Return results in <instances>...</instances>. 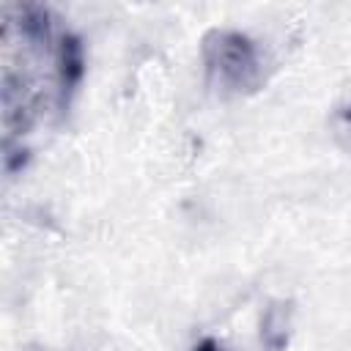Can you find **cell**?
Returning a JSON list of instances; mask_svg holds the SVG:
<instances>
[{
    "instance_id": "6da1fadb",
    "label": "cell",
    "mask_w": 351,
    "mask_h": 351,
    "mask_svg": "<svg viewBox=\"0 0 351 351\" xmlns=\"http://www.w3.org/2000/svg\"><path fill=\"white\" fill-rule=\"evenodd\" d=\"M208 80L228 93H252L263 82V52L241 30L214 27L200 41Z\"/></svg>"
},
{
    "instance_id": "7a4b0ae2",
    "label": "cell",
    "mask_w": 351,
    "mask_h": 351,
    "mask_svg": "<svg viewBox=\"0 0 351 351\" xmlns=\"http://www.w3.org/2000/svg\"><path fill=\"white\" fill-rule=\"evenodd\" d=\"M55 74H58V93L60 101H69V96L77 90L82 74H85V55L77 36L63 33L55 47Z\"/></svg>"
},
{
    "instance_id": "3957f363",
    "label": "cell",
    "mask_w": 351,
    "mask_h": 351,
    "mask_svg": "<svg viewBox=\"0 0 351 351\" xmlns=\"http://www.w3.org/2000/svg\"><path fill=\"white\" fill-rule=\"evenodd\" d=\"M291 324H293L291 304L271 302L261 315V340H263V346L269 351H282L288 346V337H291Z\"/></svg>"
},
{
    "instance_id": "277c9868",
    "label": "cell",
    "mask_w": 351,
    "mask_h": 351,
    "mask_svg": "<svg viewBox=\"0 0 351 351\" xmlns=\"http://www.w3.org/2000/svg\"><path fill=\"white\" fill-rule=\"evenodd\" d=\"M332 134H335L340 148L351 151V101L335 110V115H332Z\"/></svg>"
},
{
    "instance_id": "5b68a950",
    "label": "cell",
    "mask_w": 351,
    "mask_h": 351,
    "mask_svg": "<svg viewBox=\"0 0 351 351\" xmlns=\"http://www.w3.org/2000/svg\"><path fill=\"white\" fill-rule=\"evenodd\" d=\"M195 351H222V348L217 346V340H200V343L195 346Z\"/></svg>"
}]
</instances>
